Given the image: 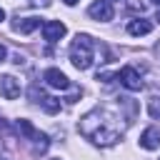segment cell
I'll return each mask as SVG.
<instances>
[{
  "instance_id": "1",
  "label": "cell",
  "mask_w": 160,
  "mask_h": 160,
  "mask_svg": "<svg viewBox=\"0 0 160 160\" xmlns=\"http://www.w3.org/2000/svg\"><path fill=\"white\" fill-rule=\"evenodd\" d=\"M128 120H122V115H118L115 110L108 108H95L90 110L82 120H80V132L85 138H90L95 145H112L120 140V135L125 132Z\"/></svg>"
},
{
  "instance_id": "2",
  "label": "cell",
  "mask_w": 160,
  "mask_h": 160,
  "mask_svg": "<svg viewBox=\"0 0 160 160\" xmlns=\"http://www.w3.org/2000/svg\"><path fill=\"white\" fill-rule=\"evenodd\" d=\"M70 62L78 70H88L95 62V45L90 35H75L72 45H70Z\"/></svg>"
},
{
  "instance_id": "3",
  "label": "cell",
  "mask_w": 160,
  "mask_h": 160,
  "mask_svg": "<svg viewBox=\"0 0 160 160\" xmlns=\"http://www.w3.org/2000/svg\"><path fill=\"white\" fill-rule=\"evenodd\" d=\"M15 128H18V132H20L25 140H30V142L35 145V150H38V152H45V150H48V145H50V142H48V135H45V132H40V130H35L30 120H18V122H15Z\"/></svg>"
},
{
  "instance_id": "4",
  "label": "cell",
  "mask_w": 160,
  "mask_h": 160,
  "mask_svg": "<svg viewBox=\"0 0 160 160\" xmlns=\"http://www.w3.org/2000/svg\"><path fill=\"white\" fill-rule=\"evenodd\" d=\"M118 80H120V85L122 88H128V90H142V78H140V72L132 68V65H125V68H120L118 70V75H115Z\"/></svg>"
},
{
  "instance_id": "5",
  "label": "cell",
  "mask_w": 160,
  "mask_h": 160,
  "mask_svg": "<svg viewBox=\"0 0 160 160\" xmlns=\"http://www.w3.org/2000/svg\"><path fill=\"white\" fill-rule=\"evenodd\" d=\"M88 15L92 18V20H100V22H108V20H112V15H115V10H112V5H110V0H95L90 8H88Z\"/></svg>"
},
{
  "instance_id": "6",
  "label": "cell",
  "mask_w": 160,
  "mask_h": 160,
  "mask_svg": "<svg viewBox=\"0 0 160 160\" xmlns=\"http://www.w3.org/2000/svg\"><path fill=\"white\" fill-rule=\"evenodd\" d=\"M42 80H45L50 88H55V90H68V88H70L68 75H65L62 70H58V68H48V70L42 72Z\"/></svg>"
},
{
  "instance_id": "7",
  "label": "cell",
  "mask_w": 160,
  "mask_h": 160,
  "mask_svg": "<svg viewBox=\"0 0 160 160\" xmlns=\"http://www.w3.org/2000/svg\"><path fill=\"white\" fill-rule=\"evenodd\" d=\"M65 32H68V28H65V22H60V20H48V22H42V38H45L48 42H58L60 38H65Z\"/></svg>"
},
{
  "instance_id": "8",
  "label": "cell",
  "mask_w": 160,
  "mask_h": 160,
  "mask_svg": "<svg viewBox=\"0 0 160 160\" xmlns=\"http://www.w3.org/2000/svg\"><path fill=\"white\" fill-rule=\"evenodd\" d=\"M0 95L8 100H15L20 95V82L12 75H0Z\"/></svg>"
},
{
  "instance_id": "9",
  "label": "cell",
  "mask_w": 160,
  "mask_h": 160,
  "mask_svg": "<svg viewBox=\"0 0 160 160\" xmlns=\"http://www.w3.org/2000/svg\"><path fill=\"white\" fill-rule=\"evenodd\" d=\"M140 148L145 150H158L160 148V130L158 128H145L140 135Z\"/></svg>"
},
{
  "instance_id": "10",
  "label": "cell",
  "mask_w": 160,
  "mask_h": 160,
  "mask_svg": "<svg viewBox=\"0 0 160 160\" xmlns=\"http://www.w3.org/2000/svg\"><path fill=\"white\" fill-rule=\"evenodd\" d=\"M42 22H40V18H22V20H18V22H12V30L15 32H20V35H28V32H32V30H38Z\"/></svg>"
},
{
  "instance_id": "11",
  "label": "cell",
  "mask_w": 160,
  "mask_h": 160,
  "mask_svg": "<svg viewBox=\"0 0 160 160\" xmlns=\"http://www.w3.org/2000/svg\"><path fill=\"white\" fill-rule=\"evenodd\" d=\"M150 30H152V22H150V20L135 18V20H130V22H128V32H130V35H135V38H138V35H148Z\"/></svg>"
},
{
  "instance_id": "12",
  "label": "cell",
  "mask_w": 160,
  "mask_h": 160,
  "mask_svg": "<svg viewBox=\"0 0 160 160\" xmlns=\"http://www.w3.org/2000/svg\"><path fill=\"white\" fill-rule=\"evenodd\" d=\"M32 98L45 108V112H58V110H60V100H55V98H50V95H42V92L38 95V92L32 90Z\"/></svg>"
},
{
  "instance_id": "13",
  "label": "cell",
  "mask_w": 160,
  "mask_h": 160,
  "mask_svg": "<svg viewBox=\"0 0 160 160\" xmlns=\"http://www.w3.org/2000/svg\"><path fill=\"white\" fill-rule=\"evenodd\" d=\"M148 112H150V118L160 120V98H150L148 100Z\"/></svg>"
},
{
  "instance_id": "14",
  "label": "cell",
  "mask_w": 160,
  "mask_h": 160,
  "mask_svg": "<svg viewBox=\"0 0 160 160\" xmlns=\"http://www.w3.org/2000/svg\"><path fill=\"white\" fill-rule=\"evenodd\" d=\"M32 5H38V8H48L50 5V0H30Z\"/></svg>"
},
{
  "instance_id": "15",
  "label": "cell",
  "mask_w": 160,
  "mask_h": 160,
  "mask_svg": "<svg viewBox=\"0 0 160 160\" xmlns=\"http://www.w3.org/2000/svg\"><path fill=\"white\" fill-rule=\"evenodd\" d=\"M8 58V50H5V45H0V62Z\"/></svg>"
},
{
  "instance_id": "16",
  "label": "cell",
  "mask_w": 160,
  "mask_h": 160,
  "mask_svg": "<svg viewBox=\"0 0 160 160\" xmlns=\"http://www.w3.org/2000/svg\"><path fill=\"white\" fill-rule=\"evenodd\" d=\"M2 20H5V10L0 8V22H2Z\"/></svg>"
},
{
  "instance_id": "17",
  "label": "cell",
  "mask_w": 160,
  "mask_h": 160,
  "mask_svg": "<svg viewBox=\"0 0 160 160\" xmlns=\"http://www.w3.org/2000/svg\"><path fill=\"white\" fill-rule=\"evenodd\" d=\"M62 2H65V5H75L78 0H62Z\"/></svg>"
},
{
  "instance_id": "18",
  "label": "cell",
  "mask_w": 160,
  "mask_h": 160,
  "mask_svg": "<svg viewBox=\"0 0 160 160\" xmlns=\"http://www.w3.org/2000/svg\"><path fill=\"white\" fill-rule=\"evenodd\" d=\"M152 2H155V5H160V0H152Z\"/></svg>"
},
{
  "instance_id": "19",
  "label": "cell",
  "mask_w": 160,
  "mask_h": 160,
  "mask_svg": "<svg viewBox=\"0 0 160 160\" xmlns=\"http://www.w3.org/2000/svg\"><path fill=\"white\" fill-rule=\"evenodd\" d=\"M155 18H158V20H160V10H158V15H155Z\"/></svg>"
},
{
  "instance_id": "20",
  "label": "cell",
  "mask_w": 160,
  "mask_h": 160,
  "mask_svg": "<svg viewBox=\"0 0 160 160\" xmlns=\"http://www.w3.org/2000/svg\"><path fill=\"white\" fill-rule=\"evenodd\" d=\"M158 88H160V78H158Z\"/></svg>"
},
{
  "instance_id": "21",
  "label": "cell",
  "mask_w": 160,
  "mask_h": 160,
  "mask_svg": "<svg viewBox=\"0 0 160 160\" xmlns=\"http://www.w3.org/2000/svg\"><path fill=\"white\" fill-rule=\"evenodd\" d=\"M0 160H8V158H0Z\"/></svg>"
}]
</instances>
